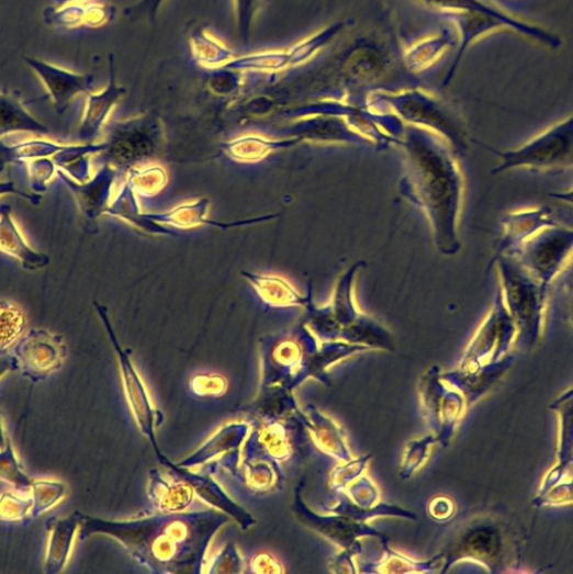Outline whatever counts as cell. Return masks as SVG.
<instances>
[{"instance_id":"6da1fadb","label":"cell","mask_w":573,"mask_h":574,"mask_svg":"<svg viewBox=\"0 0 573 574\" xmlns=\"http://www.w3.org/2000/svg\"><path fill=\"white\" fill-rule=\"evenodd\" d=\"M498 290L517 328L536 341L543 328L549 291L512 255L497 254Z\"/></svg>"},{"instance_id":"7a4b0ae2","label":"cell","mask_w":573,"mask_h":574,"mask_svg":"<svg viewBox=\"0 0 573 574\" xmlns=\"http://www.w3.org/2000/svg\"><path fill=\"white\" fill-rule=\"evenodd\" d=\"M488 148L498 159L494 176L515 170L563 172L573 168V114L516 148Z\"/></svg>"},{"instance_id":"3957f363","label":"cell","mask_w":573,"mask_h":574,"mask_svg":"<svg viewBox=\"0 0 573 574\" xmlns=\"http://www.w3.org/2000/svg\"><path fill=\"white\" fill-rule=\"evenodd\" d=\"M572 254L573 228L558 223L539 230L510 255L550 291L551 285L563 273Z\"/></svg>"},{"instance_id":"277c9868","label":"cell","mask_w":573,"mask_h":574,"mask_svg":"<svg viewBox=\"0 0 573 574\" xmlns=\"http://www.w3.org/2000/svg\"><path fill=\"white\" fill-rule=\"evenodd\" d=\"M23 61L40 79L61 114L77 95L93 91L94 78L91 75L70 71L31 57H23Z\"/></svg>"},{"instance_id":"5b68a950","label":"cell","mask_w":573,"mask_h":574,"mask_svg":"<svg viewBox=\"0 0 573 574\" xmlns=\"http://www.w3.org/2000/svg\"><path fill=\"white\" fill-rule=\"evenodd\" d=\"M161 123L150 115L119 124L111 136L112 151L119 162H133L154 151L161 138Z\"/></svg>"},{"instance_id":"8992f818","label":"cell","mask_w":573,"mask_h":574,"mask_svg":"<svg viewBox=\"0 0 573 574\" xmlns=\"http://www.w3.org/2000/svg\"><path fill=\"white\" fill-rule=\"evenodd\" d=\"M293 510L300 521L307 528L325 536L328 540L342 547L344 549H350L356 545L355 541L359 537L363 536H377L383 537L375 530L353 524V521L346 518L336 517H322L315 513H312L303 504L299 492H296Z\"/></svg>"},{"instance_id":"52a82bcc","label":"cell","mask_w":573,"mask_h":574,"mask_svg":"<svg viewBox=\"0 0 573 574\" xmlns=\"http://www.w3.org/2000/svg\"><path fill=\"white\" fill-rule=\"evenodd\" d=\"M558 224L547 206L525 209L506 215L502 221V236L497 254L510 255L520 245L544 227Z\"/></svg>"},{"instance_id":"ba28073f","label":"cell","mask_w":573,"mask_h":574,"mask_svg":"<svg viewBox=\"0 0 573 574\" xmlns=\"http://www.w3.org/2000/svg\"><path fill=\"white\" fill-rule=\"evenodd\" d=\"M116 9L106 3L83 2L69 4L63 8L48 7L44 13L47 25L57 29H98L108 25L114 20Z\"/></svg>"},{"instance_id":"9c48e42d","label":"cell","mask_w":573,"mask_h":574,"mask_svg":"<svg viewBox=\"0 0 573 574\" xmlns=\"http://www.w3.org/2000/svg\"><path fill=\"white\" fill-rule=\"evenodd\" d=\"M110 82L99 92L87 94L86 110L80 127L82 138L94 137L103 124L106 123L110 114L126 93V88L120 86L116 81L115 59L111 55L110 59Z\"/></svg>"},{"instance_id":"30bf717a","label":"cell","mask_w":573,"mask_h":574,"mask_svg":"<svg viewBox=\"0 0 573 574\" xmlns=\"http://www.w3.org/2000/svg\"><path fill=\"white\" fill-rule=\"evenodd\" d=\"M189 40L195 63L206 70L224 68L236 58L234 52L206 29H195Z\"/></svg>"},{"instance_id":"8fae6325","label":"cell","mask_w":573,"mask_h":574,"mask_svg":"<svg viewBox=\"0 0 573 574\" xmlns=\"http://www.w3.org/2000/svg\"><path fill=\"white\" fill-rule=\"evenodd\" d=\"M43 337L44 334L36 336L35 339L25 342L22 348L20 359L22 370L34 378L45 376L47 373L59 369L63 362L60 347L56 342L49 344V339H43Z\"/></svg>"},{"instance_id":"7c38bea8","label":"cell","mask_w":573,"mask_h":574,"mask_svg":"<svg viewBox=\"0 0 573 574\" xmlns=\"http://www.w3.org/2000/svg\"><path fill=\"white\" fill-rule=\"evenodd\" d=\"M2 250L19 258L27 270H38L48 263L45 255L37 254L26 244L7 205L2 206Z\"/></svg>"},{"instance_id":"4fadbf2b","label":"cell","mask_w":573,"mask_h":574,"mask_svg":"<svg viewBox=\"0 0 573 574\" xmlns=\"http://www.w3.org/2000/svg\"><path fill=\"white\" fill-rule=\"evenodd\" d=\"M2 111V135L13 132L47 133V128L38 123L23 106V103L13 94L2 92L0 97Z\"/></svg>"},{"instance_id":"5bb4252c","label":"cell","mask_w":573,"mask_h":574,"mask_svg":"<svg viewBox=\"0 0 573 574\" xmlns=\"http://www.w3.org/2000/svg\"><path fill=\"white\" fill-rule=\"evenodd\" d=\"M453 34L445 31L440 35L414 46L406 55V61L411 68L423 70L445 54L446 49L454 44Z\"/></svg>"},{"instance_id":"9a60e30c","label":"cell","mask_w":573,"mask_h":574,"mask_svg":"<svg viewBox=\"0 0 573 574\" xmlns=\"http://www.w3.org/2000/svg\"><path fill=\"white\" fill-rule=\"evenodd\" d=\"M292 65L291 52L290 54H256L241 58H235L226 67L227 69L238 72H268L278 71L285 66Z\"/></svg>"},{"instance_id":"2e32d148","label":"cell","mask_w":573,"mask_h":574,"mask_svg":"<svg viewBox=\"0 0 573 574\" xmlns=\"http://www.w3.org/2000/svg\"><path fill=\"white\" fill-rule=\"evenodd\" d=\"M207 200L202 199L201 201L181 205L175 209L171 213L156 217V221L162 223H171L178 227H190L199 225L200 223L206 224V221L203 220V215L206 213Z\"/></svg>"},{"instance_id":"e0dca14e","label":"cell","mask_w":573,"mask_h":574,"mask_svg":"<svg viewBox=\"0 0 573 574\" xmlns=\"http://www.w3.org/2000/svg\"><path fill=\"white\" fill-rule=\"evenodd\" d=\"M426 7L442 12L443 15L461 12L499 13L502 11L482 0H419Z\"/></svg>"},{"instance_id":"ac0fdd59","label":"cell","mask_w":573,"mask_h":574,"mask_svg":"<svg viewBox=\"0 0 573 574\" xmlns=\"http://www.w3.org/2000/svg\"><path fill=\"white\" fill-rule=\"evenodd\" d=\"M25 320L20 309L10 303L2 306V348L10 346L22 334Z\"/></svg>"},{"instance_id":"d6986e66","label":"cell","mask_w":573,"mask_h":574,"mask_svg":"<svg viewBox=\"0 0 573 574\" xmlns=\"http://www.w3.org/2000/svg\"><path fill=\"white\" fill-rule=\"evenodd\" d=\"M260 0H233L238 36L247 44Z\"/></svg>"},{"instance_id":"ffe728a7","label":"cell","mask_w":573,"mask_h":574,"mask_svg":"<svg viewBox=\"0 0 573 574\" xmlns=\"http://www.w3.org/2000/svg\"><path fill=\"white\" fill-rule=\"evenodd\" d=\"M212 71L213 74L206 80V86L214 93L222 95L227 94L239 87L241 81V72L227 68H221Z\"/></svg>"},{"instance_id":"44dd1931","label":"cell","mask_w":573,"mask_h":574,"mask_svg":"<svg viewBox=\"0 0 573 574\" xmlns=\"http://www.w3.org/2000/svg\"><path fill=\"white\" fill-rule=\"evenodd\" d=\"M165 3L166 0H137V3L127 9L126 14L133 20L148 19L151 21L158 15Z\"/></svg>"},{"instance_id":"7402d4cb","label":"cell","mask_w":573,"mask_h":574,"mask_svg":"<svg viewBox=\"0 0 573 574\" xmlns=\"http://www.w3.org/2000/svg\"><path fill=\"white\" fill-rule=\"evenodd\" d=\"M195 381L206 385V387L196 391L200 395H216L223 393L225 390V381L220 378L200 376Z\"/></svg>"},{"instance_id":"603a6c76","label":"cell","mask_w":573,"mask_h":574,"mask_svg":"<svg viewBox=\"0 0 573 574\" xmlns=\"http://www.w3.org/2000/svg\"><path fill=\"white\" fill-rule=\"evenodd\" d=\"M560 278H562L563 284L568 291L573 289V254Z\"/></svg>"},{"instance_id":"cb8c5ba5","label":"cell","mask_w":573,"mask_h":574,"mask_svg":"<svg viewBox=\"0 0 573 574\" xmlns=\"http://www.w3.org/2000/svg\"><path fill=\"white\" fill-rule=\"evenodd\" d=\"M549 195L573 206V187L562 192H550Z\"/></svg>"},{"instance_id":"d4e9b609","label":"cell","mask_w":573,"mask_h":574,"mask_svg":"<svg viewBox=\"0 0 573 574\" xmlns=\"http://www.w3.org/2000/svg\"><path fill=\"white\" fill-rule=\"evenodd\" d=\"M89 2V0H54L50 7L63 8L69 4Z\"/></svg>"},{"instance_id":"484cf974","label":"cell","mask_w":573,"mask_h":574,"mask_svg":"<svg viewBox=\"0 0 573 574\" xmlns=\"http://www.w3.org/2000/svg\"><path fill=\"white\" fill-rule=\"evenodd\" d=\"M570 292V300H569V313H570V320L573 327V289L569 290Z\"/></svg>"}]
</instances>
